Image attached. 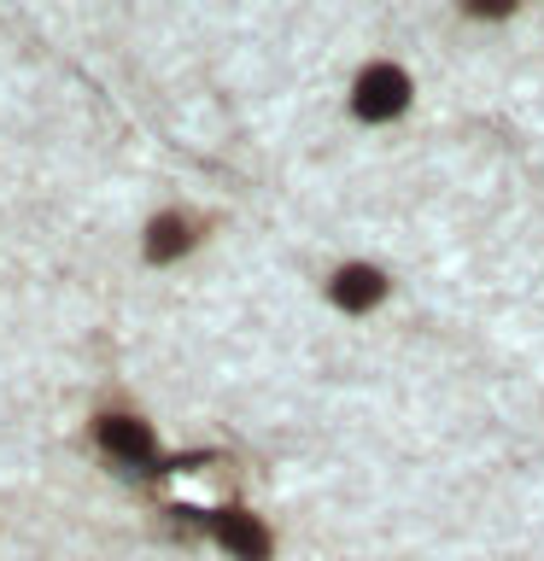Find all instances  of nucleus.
Instances as JSON below:
<instances>
[{
	"label": "nucleus",
	"mask_w": 544,
	"mask_h": 561,
	"mask_svg": "<svg viewBox=\"0 0 544 561\" xmlns=\"http://www.w3.org/2000/svg\"><path fill=\"white\" fill-rule=\"evenodd\" d=\"M468 18H509L515 12V0H463Z\"/></svg>",
	"instance_id": "nucleus-6"
},
{
	"label": "nucleus",
	"mask_w": 544,
	"mask_h": 561,
	"mask_svg": "<svg viewBox=\"0 0 544 561\" xmlns=\"http://www.w3.org/2000/svg\"><path fill=\"white\" fill-rule=\"evenodd\" d=\"M188 245H193V234H188V222H182V217H158V222L147 228V257H152V263L182 257Z\"/></svg>",
	"instance_id": "nucleus-5"
},
{
	"label": "nucleus",
	"mask_w": 544,
	"mask_h": 561,
	"mask_svg": "<svg viewBox=\"0 0 544 561\" xmlns=\"http://www.w3.org/2000/svg\"><path fill=\"white\" fill-rule=\"evenodd\" d=\"M94 433H100V445H105V450H112V456H117V462H123V468H129V473L152 462V433H147V427H140V421H135V415H105V421H100V427H94Z\"/></svg>",
	"instance_id": "nucleus-3"
},
{
	"label": "nucleus",
	"mask_w": 544,
	"mask_h": 561,
	"mask_svg": "<svg viewBox=\"0 0 544 561\" xmlns=\"http://www.w3.org/2000/svg\"><path fill=\"white\" fill-rule=\"evenodd\" d=\"M333 305L340 310H375L381 298H386V280H381V270H369V263H345L340 275H333Z\"/></svg>",
	"instance_id": "nucleus-4"
},
{
	"label": "nucleus",
	"mask_w": 544,
	"mask_h": 561,
	"mask_svg": "<svg viewBox=\"0 0 544 561\" xmlns=\"http://www.w3.org/2000/svg\"><path fill=\"white\" fill-rule=\"evenodd\" d=\"M404 105H410V77H404L398 65H369L358 77V88H351V112L363 123H386V117H398Z\"/></svg>",
	"instance_id": "nucleus-1"
},
{
	"label": "nucleus",
	"mask_w": 544,
	"mask_h": 561,
	"mask_svg": "<svg viewBox=\"0 0 544 561\" xmlns=\"http://www.w3.org/2000/svg\"><path fill=\"white\" fill-rule=\"evenodd\" d=\"M205 526H211V538H217L235 561H270V550H275L270 533H263L246 508H217V515H205Z\"/></svg>",
	"instance_id": "nucleus-2"
}]
</instances>
